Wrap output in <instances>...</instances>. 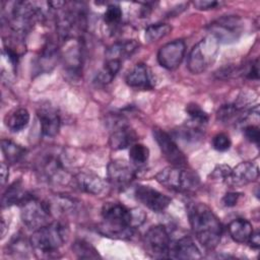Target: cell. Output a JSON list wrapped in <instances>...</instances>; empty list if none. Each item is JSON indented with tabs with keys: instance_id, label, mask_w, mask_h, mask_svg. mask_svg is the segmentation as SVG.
I'll return each instance as SVG.
<instances>
[{
	"instance_id": "obj_1",
	"label": "cell",
	"mask_w": 260,
	"mask_h": 260,
	"mask_svg": "<svg viewBox=\"0 0 260 260\" xmlns=\"http://www.w3.org/2000/svg\"><path fill=\"white\" fill-rule=\"evenodd\" d=\"M104 223L103 234L119 239H129L136 228L140 226L145 218V213L139 208H128L117 202H107L102 208Z\"/></svg>"
},
{
	"instance_id": "obj_2",
	"label": "cell",
	"mask_w": 260,
	"mask_h": 260,
	"mask_svg": "<svg viewBox=\"0 0 260 260\" xmlns=\"http://www.w3.org/2000/svg\"><path fill=\"white\" fill-rule=\"evenodd\" d=\"M188 217L198 242L206 249H214L220 242L222 226L213 211L204 203L188 205Z\"/></svg>"
},
{
	"instance_id": "obj_3",
	"label": "cell",
	"mask_w": 260,
	"mask_h": 260,
	"mask_svg": "<svg viewBox=\"0 0 260 260\" xmlns=\"http://www.w3.org/2000/svg\"><path fill=\"white\" fill-rule=\"evenodd\" d=\"M67 236L68 228L60 221H53L34 231L29 242L36 251L49 256L58 252Z\"/></svg>"
},
{
	"instance_id": "obj_4",
	"label": "cell",
	"mask_w": 260,
	"mask_h": 260,
	"mask_svg": "<svg viewBox=\"0 0 260 260\" xmlns=\"http://www.w3.org/2000/svg\"><path fill=\"white\" fill-rule=\"evenodd\" d=\"M155 180L166 188L181 192L188 193L195 191L199 186V177L183 167L171 166L162 169L155 175Z\"/></svg>"
},
{
	"instance_id": "obj_5",
	"label": "cell",
	"mask_w": 260,
	"mask_h": 260,
	"mask_svg": "<svg viewBox=\"0 0 260 260\" xmlns=\"http://www.w3.org/2000/svg\"><path fill=\"white\" fill-rule=\"evenodd\" d=\"M218 54V41L211 35L200 40L190 51L187 67L193 74L207 70L216 60Z\"/></svg>"
},
{
	"instance_id": "obj_6",
	"label": "cell",
	"mask_w": 260,
	"mask_h": 260,
	"mask_svg": "<svg viewBox=\"0 0 260 260\" xmlns=\"http://www.w3.org/2000/svg\"><path fill=\"white\" fill-rule=\"evenodd\" d=\"M41 10L31 2L18 1L12 6L9 24L14 34L17 37H22L26 34L35 20L40 17Z\"/></svg>"
},
{
	"instance_id": "obj_7",
	"label": "cell",
	"mask_w": 260,
	"mask_h": 260,
	"mask_svg": "<svg viewBox=\"0 0 260 260\" xmlns=\"http://www.w3.org/2000/svg\"><path fill=\"white\" fill-rule=\"evenodd\" d=\"M20 217L22 222L29 230H38L49 223L51 207L49 203L40 201L31 195L22 203Z\"/></svg>"
},
{
	"instance_id": "obj_8",
	"label": "cell",
	"mask_w": 260,
	"mask_h": 260,
	"mask_svg": "<svg viewBox=\"0 0 260 260\" xmlns=\"http://www.w3.org/2000/svg\"><path fill=\"white\" fill-rule=\"evenodd\" d=\"M243 21L236 15H224L209 24V30L218 43L236 42L243 32Z\"/></svg>"
},
{
	"instance_id": "obj_9",
	"label": "cell",
	"mask_w": 260,
	"mask_h": 260,
	"mask_svg": "<svg viewBox=\"0 0 260 260\" xmlns=\"http://www.w3.org/2000/svg\"><path fill=\"white\" fill-rule=\"evenodd\" d=\"M144 241L147 250L153 257H168L172 242L170 235L164 225L157 224L149 228L145 233Z\"/></svg>"
},
{
	"instance_id": "obj_10",
	"label": "cell",
	"mask_w": 260,
	"mask_h": 260,
	"mask_svg": "<svg viewBox=\"0 0 260 260\" xmlns=\"http://www.w3.org/2000/svg\"><path fill=\"white\" fill-rule=\"evenodd\" d=\"M152 133L161 154L169 162L176 167H185L187 165L186 156L169 133L159 128H154Z\"/></svg>"
},
{
	"instance_id": "obj_11",
	"label": "cell",
	"mask_w": 260,
	"mask_h": 260,
	"mask_svg": "<svg viewBox=\"0 0 260 260\" xmlns=\"http://www.w3.org/2000/svg\"><path fill=\"white\" fill-rule=\"evenodd\" d=\"M134 196L137 201L154 212L165 210L171 203L169 196L145 185H138L134 190Z\"/></svg>"
},
{
	"instance_id": "obj_12",
	"label": "cell",
	"mask_w": 260,
	"mask_h": 260,
	"mask_svg": "<svg viewBox=\"0 0 260 260\" xmlns=\"http://www.w3.org/2000/svg\"><path fill=\"white\" fill-rule=\"evenodd\" d=\"M65 170V162L61 154L49 152L42 156L38 161V172L45 179L50 181H57L66 179L67 171Z\"/></svg>"
},
{
	"instance_id": "obj_13",
	"label": "cell",
	"mask_w": 260,
	"mask_h": 260,
	"mask_svg": "<svg viewBox=\"0 0 260 260\" xmlns=\"http://www.w3.org/2000/svg\"><path fill=\"white\" fill-rule=\"evenodd\" d=\"M186 51L183 40H175L161 46L157 52V62L168 70L176 69L182 62Z\"/></svg>"
},
{
	"instance_id": "obj_14",
	"label": "cell",
	"mask_w": 260,
	"mask_h": 260,
	"mask_svg": "<svg viewBox=\"0 0 260 260\" xmlns=\"http://www.w3.org/2000/svg\"><path fill=\"white\" fill-rule=\"evenodd\" d=\"M107 177L109 182L116 187H126L135 178V172L125 160L115 159L108 164Z\"/></svg>"
},
{
	"instance_id": "obj_15",
	"label": "cell",
	"mask_w": 260,
	"mask_h": 260,
	"mask_svg": "<svg viewBox=\"0 0 260 260\" xmlns=\"http://www.w3.org/2000/svg\"><path fill=\"white\" fill-rule=\"evenodd\" d=\"M259 175L258 167L250 161H242L237 165L225 179V182L234 187H240L254 182Z\"/></svg>"
},
{
	"instance_id": "obj_16",
	"label": "cell",
	"mask_w": 260,
	"mask_h": 260,
	"mask_svg": "<svg viewBox=\"0 0 260 260\" xmlns=\"http://www.w3.org/2000/svg\"><path fill=\"white\" fill-rule=\"evenodd\" d=\"M169 258L174 259H199L202 257L199 249L193 242V240L188 237L184 236L177 240L175 243H171L170 251H169Z\"/></svg>"
},
{
	"instance_id": "obj_17",
	"label": "cell",
	"mask_w": 260,
	"mask_h": 260,
	"mask_svg": "<svg viewBox=\"0 0 260 260\" xmlns=\"http://www.w3.org/2000/svg\"><path fill=\"white\" fill-rule=\"evenodd\" d=\"M126 82L130 87L138 89H151L154 85L151 72L143 63L136 64L128 72Z\"/></svg>"
},
{
	"instance_id": "obj_18",
	"label": "cell",
	"mask_w": 260,
	"mask_h": 260,
	"mask_svg": "<svg viewBox=\"0 0 260 260\" xmlns=\"http://www.w3.org/2000/svg\"><path fill=\"white\" fill-rule=\"evenodd\" d=\"M75 183L81 191L91 195H101L107 189L106 182L91 172L78 173L75 176Z\"/></svg>"
},
{
	"instance_id": "obj_19",
	"label": "cell",
	"mask_w": 260,
	"mask_h": 260,
	"mask_svg": "<svg viewBox=\"0 0 260 260\" xmlns=\"http://www.w3.org/2000/svg\"><path fill=\"white\" fill-rule=\"evenodd\" d=\"M136 138L137 135L135 131L132 130L125 123L120 122L111 134L109 144L113 149H124L128 146H131Z\"/></svg>"
},
{
	"instance_id": "obj_20",
	"label": "cell",
	"mask_w": 260,
	"mask_h": 260,
	"mask_svg": "<svg viewBox=\"0 0 260 260\" xmlns=\"http://www.w3.org/2000/svg\"><path fill=\"white\" fill-rule=\"evenodd\" d=\"M38 117L41 125V132L46 137H54L60 129V118L51 108H41L38 111Z\"/></svg>"
},
{
	"instance_id": "obj_21",
	"label": "cell",
	"mask_w": 260,
	"mask_h": 260,
	"mask_svg": "<svg viewBox=\"0 0 260 260\" xmlns=\"http://www.w3.org/2000/svg\"><path fill=\"white\" fill-rule=\"evenodd\" d=\"M139 45L134 40H127L121 41L113 44L111 47L108 48L106 52L107 60H119L122 62L123 59L130 57L134 52L138 49Z\"/></svg>"
},
{
	"instance_id": "obj_22",
	"label": "cell",
	"mask_w": 260,
	"mask_h": 260,
	"mask_svg": "<svg viewBox=\"0 0 260 260\" xmlns=\"http://www.w3.org/2000/svg\"><path fill=\"white\" fill-rule=\"evenodd\" d=\"M228 229L231 238L240 244L248 243L253 233V226L251 222L245 218L234 219L230 222Z\"/></svg>"
},
{
	"instance_id": "obj_23",
	"label": "cell",
	"mask_w": 260,
	"mask_h": 260,
	"mask_svg": "<svg viewBox=\"0 0 260 260\" xmlns=\"http://www.w3.org/2000/svg\"><path fill=\"white\" fill-rule=\"evenodd\" d=\"M29 122V113L25 108H16L6 114L4 118L5 126L11 132H19L24 129Z\"/></svg>"
},
{
	"instance_id": "obj_24",
	"label": "cell",
	"mask_w": 260,
	"mask_h": 260,
	"mask_svg": "<svg viewBox=\"0 0 260 260\" xmlns=\"http://www.w3.org/2000/svg\"><path fill=\"white\" fill-rule=\"evenodd\" d=\"M30 195L27 194L19 182L10 185L2 196V207H8L14 204H22Z\"/></svg>"
},
{
	"instance_id": "obj_25",
	"label": "cell",
	"mask_w": 260,
	"mask_h": 260,
	"mask_svg": "<svg viewBox=\"0 0 260 260\" xmlns=\"http://www.w3.org/2000/svg\"><path fill=\"white\" fill-rule=\"evenodd\" d=\"M1 150L8 162H18L25 154V148L9 139L1 140Z\"/></svg>"
},
{
	"instance_id": "obj_26",
	"label": "cell",
	"mask_w": 260,
	"mask_h": 260,
	"mask_svg": "<svg viewBox=\"0 0 260 260\" xmlns=\"http://www.w3.org/2000/svg\"><path fill=\"white\" fill-rule=\"evenodd\" d=\"M72 251L79 259H98L101 258L96 249L90 245V243L78 240L72 245Z\"/></svg>"
},
{
	"instance_id": "obj_27",
	"label": "cell",
	"mask_w": 260,
	"mask_h": 260,
	"mask_svg": "<svg viewBox=\"0 0 260 260\" xmlns=\"http://www.w3.org/2000/svg\"><path fill=\"white\" fill-rule=\"evenodd\" d=\"M172 30V26L168 23H154L145 28L144 38L147 43H154L168 36Z\"/></svg>"
},
{
	"instance_id": "obj_28",
	"label": "cell",
	"mask_w": 260,
	"mask_h": 260,
	"mask_svg": "<svg viewBox=\"0 0 260 260\" xmlns=\"http://www.w3.org/2000/svg\"><path fill=\"white\" fill-rule=\"evenodd\" d=\"M57 58H58L57 48L53 44L49 43L43 49V52L40 56L39 65L45 70H50L51 68L54 67L57 61Z\"/></svg>"
},
{
	"instance_id": "obj_29",
	"label": "cell",
	"mask_w": 260,
	"mask_h": 260,
	"mask_svg": "<svg viewBox=\"0 0 260 260\" xmlns=\"http://www.w3.org/2000/svg\"><path fill=\"white\" fill-rule=\"evenodd\" d=\"M129 157L135 165H143L149 157V149L141 143H133L129 149Z\"/></svg>"
},
{
	"instance_id": "obj_30",
	"label": "cell",
	"mask_w": 260,
	"mask_h": 260,
	"mask_svg": "<svg viewBox=\"0 0 260 260\" xmlns=\"http://www.w3.org/2000/svg\"><path fill=\"white\" fill-rule=\"evenodd\" d=\"M186 112L191 118L192 122H194L196 125L206 124L208 121V115L206 114V112L203 111L202 108L195 103L188 104L186 107Z\"/></svg>"
},
{
	"instance_id": "obj_31",
	"label": "cell",
	"mask_w": 260,
	"mask_h": 260,
	"mask_svg": "<svg viewBox=\"0 0 260 260\" xmlns=\"http://www.w3.org/2000/svg\"><path fill=\"white\" fill-rule=\"evenodd\" d=\"M122 9L117 4H110L104 14L105 21L108 25H116L122 19Z\"/></svg>"
},
{
	"instance_id": "obj_32",
	"label": "cell",
	"mask_w": 260,
	"mask_h": 260,
	"mask_svg": "<svg viewBox=\"0 0 260 260\" xmlns=\"http://www.w3.org/2000/svg\"><path fill=\"white\" fill-rule=\"evenodd\" d=\"M231 139L230 137L224 133H218L216 134L212 139V145L214 149L218 151H225L231 147Z\"/></svg>"
},
{
	"instance_id": "obj_33",
	"label": "cell",
	"mask_w": 260,
	"mask_h": 260,
	"mask_svg": "<svg viewBox=\"0 0 260 260\" xmlns=\"http://www.w3.org/2000/svg\"><path fill=\"white\" fill-rule=\"evenodd\" d=\"M244 134L246 136V138L255 144L259 143V139H260V131L259 128L255 125H247L244 128Z\"/></svg>"
},
{
	"instance_id": "obj_34",
	"label": "cell",
	"mask_w": 260,
	"mask_h": 260,
	"mask_svg": "<svg viewBox=\"0 0 260 260\" xmlns=\"http://www.w3.org/2000/svg\"><path fill=\"white\" fill-rule=\"evenodd\" d=\"M231 172V168L226 165H217L211 173V178L216 180L225 181L229 174Z\"/></svg>"
},
{
	"instance_id": "obj_35",
	"label": "cell",
	"mask_w": 260,
	"mask_h": 260,
	"mask_svg": "<svg viewBox=\"0 0 260 260\" xmlns=\"http://www.w3.org/2000/svg\"><path fill=\"white\" fill-rule=\"evenodd\" d=\"M245 76L249 79H255L258 80L259 78V65H258V59H255L254 61H252L247 67L246 69H244Z\"/></svg>"
},
{
	"instance_id": "obj_36",
	"label": "cell",
	"mask_w": 260,
	"mask_h": 260,
	"mask_svg": "<svg viewBox=\"0 0 260 260\" xmlns=\"http://www.w3.org/2000/svg\"><path fill=\"white\" fill-rule=\"evenodd\" d=\"M193 5L199 9V10H208V9H213L220 5V2L213 1V0H198L194 1Z\"/></svg>"
},
{
	"instance_id": "obj_37",
	"label": "cell",
	"mask_w": 260,
	"mask_h": 260,
	"mask_svg": "<svg viewBox=\"0 0 260 260\" xmlns=\"http://www.w3.org/2000/svg\"><path fill=\"white\" fill-rule=\"evenodd\" d=\"M241 196L240 193H236V192H230V193H226L223 198H222V204L226 207H232V206H235L238 202V199L239 197Z\"/></svg>"
},
{
	"instance_id": "obj_38",
	"label": "cell",
	"mask_w": 260,
	"mask_h": 260,
	"mask_svg": "<svg viewBox=\"0 0 260 260\" xmlns=\"http://www.w3.org/2000/svg\"><path fill=\"white\" fill-rule=\"evenodd\" d=\"M248 243L250 244V246L254 249H258L260 246V236H259V232H253Z\"/></svg>"
},
{
	"instance_id": "obj_39",
	"label": "cell",
	"mask_w": 260,
	"mask_h": 260,
	"mask_svg": "<svg viewBox=\"0 0 260 260\" xmlns=\"http://www.w3.org/2000/svg\"><path fill=\"white\" fill-rule=\"evenodd\" d=\"M0 172H1V185L4 186L7 179H8V166L5 165V162H1V168H0Z\"/></svg>"
},
{
	"instance_id": "obj_40",
	"label": "cell",
	"mask_w": 260,
	"mask_h": 260,
	"mask_svg": "<svg viewBox=\"0 0 260 260\" xmlns=\"http://www.w3.org/2000/svg\"><path fill=\"white\" fill-rule=\"evenodd\" d=\"M1 226H2V229H1V230H2V231H1V235H2V238H3V237L5 236V222H4L3 219H2V225H1Z\"/></svg>"
}]
</instances>
